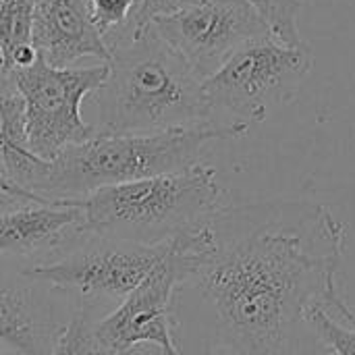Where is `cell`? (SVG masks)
Instances as JSON below:
<instances>
[{
  "label": "cell",
  "mask_w": 355,
  "mask_h": 355,
  "mask_svg": "<svg viewBox=\"0 0 355 355\" xmlns=\"http://www.w3.org/2000/svg\"><path fill=\"white\" fill-rule=\"evenodd\" d=\"M345 225L314 202L223 206L200 229L193 283L229 355H331L312 312L355 329L339 289ZM187 283V285H189Z\"/></svg>",
  "instance_id": "1"
},
{
  "label": "cell",
  "mask_w": 355,
  "mask_h": 355,
  "mask_svg": "<svg viewBox=\"0 0 355 355\" xmlns=\"http://www.w3.org/2000/svg\"><path fill=\"white\" fill-rule=\"evenodd\" d=\"M108 79L98 89L102 131L162 133L214 121L202 79L150 25L139 35L123 29L104 37Z\"/></svg>",
  "instance_id": "2"
},
{
  "label": "cell",
  "mask_w": 355,
  "mask_h": 355,
  "mask_svg": "<svg viewBox=\"0 0 355 355\" xmlns=\"http://www.w3.org/2000/svg\"><path fill=\"white\" fill-rule=\"evenodd\" d=\"M248 129L245 123H208L146 135L96 131L46 160L31 191L46 200H79L102 187L179 173L198 164L210 141L237 139Z\"/></svg>",
  "instance_id": "3"
},
{
  "label": "cell",
  "mask_w": 355,
  "mask_h": 355,
  "mask_svg": "<svg viewBox=\"0 0 355 355\" xmlns=\"http://www.w3.org/2000/svg\"><path fill=\"white\" fill-rule=\"evenodd\" d=\"M225 191L216 168H191L110 185L79 198L83 233L137 245H160L204 227L220 208Z\"/></svg>",
  "instance_id": "4"
},
{
  "label": "cell",
  "mask_w": 355,
  "mask_h": 355,
  "mask_svg": "<svg viewBox=\"0 0 355 355\" xmlns=\"http://www.w3.org/2000/svg\"><path fill=\"white\" fill-rule=\"evenodd\" d=\"M312 64L308 44L285 46L262 37L239 48L204 79L202 89L212 114H229L233 123H262L272 106L295 100Z\"/></svg>",
  "instance_id": "5"
},
{
  "label": "cell",
  "mask_w": 355,
  "mask_h": 355,
  "mask_svg": "<svg viewBox=\"0 0 355 355\" xmlns=\"http://www.w3.org/2000/svg\"><path fill=\"white\" fill-rule=\"evenodd\" d=\"M166 250L168 241L137 245L100 235H81L54 256L23 266L21 272L52 289L79 295L87 308L102 300L121 304L152 272Z\"/></svg>",
  "instance_id": "6"
},
{
  "label": "cell",
  "mask_w": 355,
  "mask_h": 355,
  "mask_svg": "<svg viewBox=\"0 0 355 355\" xmlns=\"http://www.w3.org/2000/svg\"><path fill=\"white\" fill-rule=\"evenodd\" d=\"M108 62L96 67L56 69L37 58L31 67L10 71L25 104L27 148L42 160L56 158L64 148L89 139L96 129L81 116L85 96L108 79Z\"/></svg>",
  "instance_id": "7"
},
{
  "label": "cell",
  "mask_w": 355,
  "mask_h": 355,
  "mask_svg": "<svg viewBox=\"0 0 355 355\" xmlns=\"http://www.w3.org/2000/svg\"><path fill=\"white\" fill-rule=\"evenodd\" d=\"M198 254L200 229L171 239L152 272L110 314L96 320V333L112 355L137 343H152L168 355H183L173 335V300L191 281Z\"/></svg>",
  "instance_id": "8"
},
{
  "label": "cell",
  "mask_w": 355,
  "mask_h": 355,
  "mask_svg": "<svg viewBox=\"0 0 355 355\" xmlns=\"http://www.w3.org/2000/svg\"><path fill=\"white\" fill-rule=\"evenodd\" d=\"M152 27L202 81L245 44L272 37L268 25L245 0H200L154 19Z\"/></svg>",
  "instance_id": "9"
},
{
  "label": "cell",
  "mask_w": 355,
  "mask_h": 355,
  "mask_svg": "<svg viewBox=\"0 0 355 355\" xmlns=\"http://www.w3.org/2000/svg\"><path fill=\"white\" fill-rule=\"evenodd\" d=\"M52 287L0 266V345L12 355H52L60 320Z\"/></svg>",
  "instance_id": "10"
},
{
  "label": "cell",
  "mask_w": 355,
  "mask_h": 355,
  "mask_svg": "<svg viewBox=\"0 0 355 355\" xmlns=\"http://www.w3.org/2000/svg\"><path fill=\"white\" fill-rule=\"evenodd\" d=\"M81 235L85 233L79 200L25 202L0 210V260L33 256L46 260Z\"/></svg>",
  "instance_id": "11"
},
{
  "label": "cell",
  "mask_w": 355,
  "mask_h": 355,
  "mask_svg": "<svg viewBox=\"0 0 355 355\" xmlns=\"http://www.w3.org/2000/svg\"><path fill=\"white\" fill-rule=\"evenodd\" d=\"M31 44L37 58L56 69H67L79 58L110 60L87 0H35Z\"/></svg>",
  "instance_id": "12"
},
{
  "label": "cell",
  "mask_w": 355,
  "mask_h": 355,
  "mask_svg": "<svg viewBox=\"0 0 355 355\" xmlns=\"http://www.w3.org/2000/svg\"><path fill=\"white\" fill-rule=\"evenodd\" d=\"M35 0H0V67L10 73L15 56L33 46Z\"/></svg>",
  "instance_id": "13"
},
{
  "label": "cell",
  "mask_w": 355,
  "mask_h": 355,
  "mask_svg": "<svg viewBox=\"0 0 355 355\" xmlns=\"http://www.w3.org/2000/svg\"><path fill=\"white\" fill-rule=\"evenodd\" d=\"M94 308L79 306L58 335L52 355H112L96 333Z\"/></svg>",
  "instance_id": "14"
},
{
  "label": "cell",
  "mask_w": 355,
  "mask_h": 355,
  "mask_svg": "<svg viewBox=\"0 0 355 355\" xmlns=\"http://www.w3.org/2000/svg\"><path fill=\"white\" fill-rule=\"evenodd\" d=\"M256 8L262 21L268 25L272 37L285 46H302L306 44L300 33V12L304 8V0H245Z\"/></svg>",
  "instance_id": "15"
},
{
  "label": "cell",
  "mask_w": 355,
  "mask_h": 355,
  "mask_svg": "<svg viewBox=\"0 0 355 355\" xmlns=\"http://www.w3.org/2000/svg\"><path fill=\"white\" fill-rule=\"evenodd\" d=\"M96 29L102 37L121 29H131V19L137 10L139 0H87Z\"/></svg>",
  "instance_id": "16"
},
{
  "label": "cell",
  "mask_w": 355,
  "mask_h": 355,
  "mask_svg": "<svg viewBox=\"0 0 355 355\" xmlns=\"http://www.w3.org/2000/svg\"><path fill=\"white\" fill-rule=\"evenodd\" d=\"M312 324L331 355H355V329L337 322L329 312L314 310Z\"/></svg>",
  "instance_id": "17"
},
{
  "label": "cell",
  "mask_w": 355,
  "mask_h": 355,
  "mask_svg": "<svg viewBox=\"0 0 355 355\" xmlns=\"http://www.w3.org/2000/svg\"><path fill=\"white\" fill-rule=\"evenodd\" d=\"M196 2H200V0H139L137 10L131 19V35L135 37V35L144 33V29H148L154 19L173 15V12L187 8Z\"/></svg>",
  "instance_id": "18"
},
{
  "label": "cell",
  "mask_w": 355,
  "mask_h": 355,
  "mask_svg": "<svg viewBox=\"0 0 355 355\" xmlns=\"http://www.w3.org/2000/svg\"><path fill=\"white\" fill-rule=\"evenodd\" d=\"M0 193L12 198V200H19V202H27V204H50V202H56V200H46L37 193H31V191H25L17 185H12L10 181L2 179L0 177Z\"/></svg>",
  "instance_id": "19"
},
{
  "label": "cell",
  "mask_w": 355,
  "mask_h": 355,
  "mask_svg": "<svg viewBox=\"0 0 355 355\" xmlns=\"http://www.w3.org/2000/svg\"><path fill=\"white\" fill-rule=\"evenodd\" d=\"M116 355H168L162 347L158 345H152V343H137V345H131L127 349H123L121 354Z\"/></svg>",
  "instance_id": "20"
},
{
  "label": "cell",
  "mask_w": 355,
  "mask_h": 355,
  "mask_svg": "<svg viewBox=\"0 0 355 355\" xmlns=\"http://www.w3.org/2000/svg\"><path fill=\"white\" fill-rule=\"evenodd\" d=\"M8 85H12L10 73H6V71L0 67V89H4V87H8Z\"/></svg>",
  "instance_id": "21"
},
{
  "label": "cell",
  "mask_w": 355,
  "mask_h": 355,
  "mask_svg": "<svg viewBox=\"0 0 355 355\" xmlns=\"http://www.w3.org/2000/svg\"><path fill=\"white\" fill-rule=\"evenodd\" d=\"M0 177L4 179V166H2V156H0Z\"/></svg>",
  "instance_id": "22"
},
{
  "label": "cell",
  "mask_w": 355,
  "mask_h": 355,
  "mask_svg": "<svg viewBox=\"0 0 355 355\" xmlns=\"http://www.w3.org/2000/svg\"><path fill=\"white\" fill-rule=\"evenodd\" d=\"M0 355H12V354H10V352H8V349H4V347H2V345H0Z\"/></svg>",
  "instance_id": "23"
},
{
  "label": "cell",
  "mask_w": 355,
  "mask_h": 355,
  "mask_svg": "<svg viewBox=\"0 0 355 355\" xmlns=\"http://www.w3.org/2000/svg\"><path fill=\"white\" fill-rule=\"evenodd\" d=\"M212 355H229V354H225L223 349H216V352H214V354H212Z\"/></svg>",
  "instance_id": "24"
}]
</instances>
